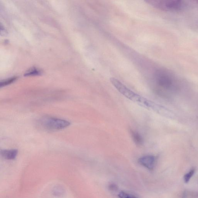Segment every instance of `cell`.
I'll use <instances>...</instances> for the list:
<instances>
[{
	"label": "cell",
	"instance_id": "cell-1",
	"mask_svg": "<svg viewBox=\"0 0 198 198\" xmlns=\"http://www.w3.org/2000/svg\"><path fill=\"white\" fill-rule=\"evenodd\" d=\"M155 81L157 92L163 97H170L179 89L177 78L174 74L166 69H159L156 71Z\"/></svg>",
	"mask_w": 198,
	"mask_h": 198
},
{
	"label": "cell",
	"instance_id": "cell-2",
	"mask_svg": "<svg viewBox=\"0 0 198 198\" xmlns=\"http://www.w3.org/2000/svg\"><path fill=\"white\" fill-rule=\"evenodd\" d=\"M39 124L44 129L56 131L66 128L70 125V123L65 120L47 117L40 119Z\"/></svg>",
	"mask_w": 198,
	"mask_h": 198
},
{
	"label": "cell",
	"instance_id": "cell-3",
	"mask_svg": "<svg viewBox=\"0 0 198 198\" xmlns=\"http://www.w3.org/2000/svg\"><path fill=\"white\" fill-rule=\"evenodd\" d=\"M110 81L113 85L125 97L133 102L136 103L138 102L141 96L131 90L121 82L115 78H110Z\"/></svg>",
	"mask_w": 198,
	"mask_h": 198
},
{
	"label": "cell",
	"instance_id": "cell-4",
	"mask_svg": "<svg viewBox=\"0 0 198 198\" xmlns=\"http://www.w3.org/2000/svg\"><path fill=\"white\" fill-rule=\"evenodd\" d=\"M156 159L153 155H147L143 156L139 160V163L141 165L150 170H153L155 168Z\"/></svg>",
	"mask_w": 198,
	"mask_h": 198
},
{
	"label": "cell",
	"instance_id": "cell-5",
	"mask_svg": "<svg viewBox=\"0 0 198 198\" xmlns=\"http://www.w3.org/2000/svg\"><path fill=\"white\" fill-rule=\"evenodd\" d=\"M1 155L2 157L7 160L15 159L18 155V151L16 149L10 150H2L1 151Z\"/></svg>",
	"mask_w": 198,
	"mask_h": 198
},
{
	"label": "cell",
	"instance_id": "cell-6",
	"mask_svg": "<svg viewBox=\"0 0 198 198\" xmlns=\"http://www.w3.org/2000/svg\"><path fill=\"white\" fill-rule=\"evenodd\" d=\"M145 2L155 8L166 11V0H144Z\"/></svg>",
	"mask_w": 198,
	"mask_h": 198
},
{
	"label": "cell",
	"instance_id": "cell-7",
	"mask_svg": "<svg viewBox=\"0 0 198 198\" xmlns=\"http://www.w3.org/2000/svg\"><path fill=\"white\" fill-rule=\"evenodd\" d=\"M42 70L38 68L33 67L28 70L26 72L24 76H40L42 75Z\"/></svg>",
	"mask_w": 198,
	"mask_h": 198
},
{
	"label": "cell",
	"instance_id": "cell-8",
	"mask_svg": "<svg viewBox=\"0 0 198 198\" xmlns=\"http://www.w3.org/2000/svg\"><path fill=\"white\" fill-rule=\"evenodd\" d=\"M131 133L134 142L138 145L141 144L142 143V139L140 135L137 132L133 131H131Z\"/></svg>",
	"mask_w": 198,
	"mask_h": 198
},
{
	"label": "cell",
	"instance_id": "cell-9",
	"mask_svg": "<svg viewBox=\"0 0 198 198\" xmlns=\"http://www.w3.org/2000/svg\"><path fill=\"white\" fill-rule=\"evenodd\" d=\"M17 79V77H14L13 78H9L8 79L2 81L0 83V86L1 87H4L5 86L8 85L9 84L13 83Z\"/></svg>",
	"mask_w": 198,
	"mask_h": 198
},
{
	"label": "cell",
	"instance_id": "cell-10",
	"mask_svg": "<svg viewBox=\"0 0 198 198\" xmlns=\"http://www.w3.org/2000/svg\"><path fill=\"white\" fill-rule=\"evenodd\" d=\"M195 172V169H192L189 171V172H188V173L185 175L184 177V182L186 183H188L189 182L190 179L194 175Z\"/></svg>",
	"mask_w": 198,
	"mask_h": 198
},
{
	"label": "cell",
	"instance_id": "cell-11",
	"mask_svg": "<svg viewBox=\"0 0 198 198\" xmlns=\"http://www.w3.org/2000/svg\"><path fill=\"white\" fill-rule=\"evenodd\" d=\"M119 196L120 198H134L136 197L133 196V195H131V194H128L124 192H122L120 193L119 195Z\"/></svg>",
	"mask_w": 198,
	"mask_h": 198
},
{
	"label": "cell",
	"instance_id": "cell-12",
	"mask_svg": "<svg viewBox=\"0 0 198 198\" xmlns=\"http://www.w3.org/2000/svg\"><path fill=\"white\" fill-rule=\"evenodd\" d=\"M110 189L112 190H116L117 189V186H114V185H112L111 186H110Z\"/></svg>",
	"mask_w": 198,
	"mask_h": 198
}]
</instances>
